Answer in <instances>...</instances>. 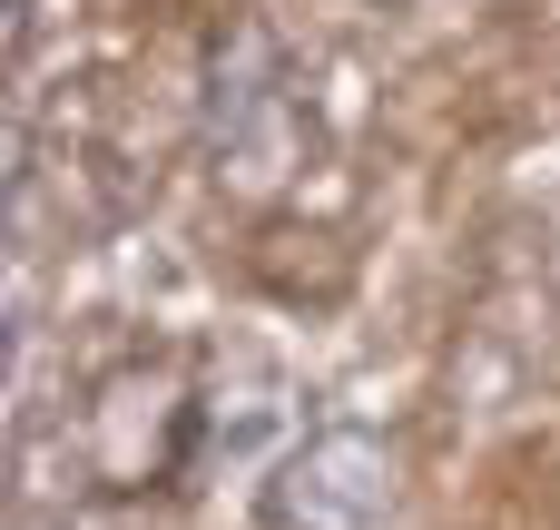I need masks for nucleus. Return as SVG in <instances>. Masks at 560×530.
I'll return each instance as SVG.
<instances>
[{
  "label": "nucleus",
  "instance_id": "1",
  "mask_svg": "<svg viewBox=\"0 0 560 530\" xmlns=\"http://www.w3.org/2000/svg\"><path fill=\"white\" fill-rule=\"evenodd\" d=\"M394 502H404V452L374 423H325L266 472L256 521L266 530H384Z\"/></svg>",
  "mask_w": 560,
  "mask_h": 530
}]
</instances>
